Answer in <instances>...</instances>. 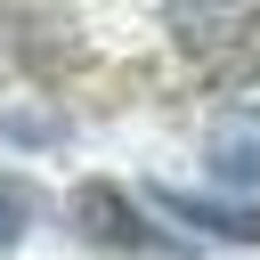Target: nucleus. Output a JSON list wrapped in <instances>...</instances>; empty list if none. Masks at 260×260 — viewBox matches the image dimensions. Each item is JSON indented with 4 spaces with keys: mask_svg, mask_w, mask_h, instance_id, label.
Instances as JSON below:
<instances>
[{
    "mask_svg": "<svg viewBox=\"0 0 260 260\" xmlns=\"http://www.w3.org/2000/svg\"><path fill=\"white\" fill-rule=\"evenodd\" d=\"M73 219H81L98 244H154V236H146V219H138V211L122 203V187H106V179L73 195Z\"/></svg>",
    "mask_w": 260,
    "mask_h": 260,
    "instance_id": "obj_1",
    "label": "nucleus"
},
{
    "mask_svg": "<svg viewBox=\"0 0 260 260\" xmlns=\"http://www.w3.org/2000/svg\"><path fill=\"white\" fill-rule=\"evenodd\" d=\"M179 219L211 228V236H236V244H260V203H203V195H162Z\"/></svg>",
    "mask_w": 260,
    "mask_h": 260,
    "instance_id": "obj_3",
    "label": "nucleus"
},
{
    "mask_svg": "<svg viewBox=\"0 0 260 260\" xmlns=\"http://www.w3.org/2000/svg\"><path fill=\"white\" fill-rule=\"evenodd\" d=\"M24 219H32L24 179H0V244H16V236H24Z\"/></svg>",
    "mask_w": 260,
    "mask_h": 260,
    "instance_id": "obj_4",
    "label": "nucleus"
},
{
    "mask_svg": "<svg viewBox=\"0 0 260 260\" xmlns=\"http://www.w3.org/2000/svg\"><path fill=\"white\" fill-rule=\"evenodd\" d=\"M211 171L219 179H260V106H244L211 130Z\"/></svg>",
    "mask_w": 260,
    "mask_h": 260,
    "instance_id": "obj_2",
    "label": "nucleus"
}]
</instances>
